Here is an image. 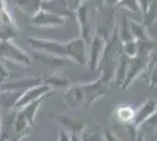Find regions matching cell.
<instances>
[{"label":"cell","instance_id":"obj_20","mask_svg":"<svg viewBox=\"0 0 157 141\" xmlns=\"http://www.w3.org/2000/svg\"><path fill=\"white\" fill-rule=\"evenodd\" d=\"M7 78H8V72H7V69L5 67L2 60L0 59V82H4Z\"/></svg>","mask_w":157,"mask_h":141},{"label":"cell","instance_id":"obj_2","mask_svg":"<svg viewBox=\"0 0 157 141\" xmlns=\"http://www.w3.org/2000/svg\"><path fill=\"white\" fill-rule=\"evenodd\" d=\"M0 59L21 66L32 65L29 55L22 48L15 45L13 40H0Z\"/></svg>","mask_w":157,"mask_h":141},{"label":"cell","instance_id":"obj_6","mask_svg":"<svg viewBox=\"0 0 157 141\" xmlns=\"http://www.w3.org/2000/svg\"><path fill=\"white\" fill-rule=\"evenodd\" d=\"M76 17H78L81 38L89 44L92 41V20H90V7L87 4H82L76 10Z\"/></svg>","mask_w":157,"mask_h":141},{"label":"cell","instance_id":"obj_21","mask_svg":"<svg viewBox=\"0 0 157 141\" xmlns=\"http://www.w3.org/2000/svg\"><path fill=\"white\" fill-rule=\"evenodd\" d=\"M103 139H105V141H120L117 135H115L110 131H105L103 132Z\"/></svg>","mask_w":157,"mask_h":141},{"label":"cell","instance_id":"obj_24","mask_svg":"<svg viewBox=\"0 0 157 141\" xmlns=\"http://www.w3.org/2000/svg\"><path fill=\"white\" fill-rule=\"evenodd\" d=\"M60 136H59V141H71V138L69 135L67 134V132L63 131V132H60Z\"/></svg>","mask_w":157,"mask_h":141},{"label":"cell","instance_id":"obj_15","mask_svg":"<svg viewBox=\"0 0 157 141\" xmlns=\"http://www.w3.org/2000/svg\"><path fill=\"white\" fill-rule=\"evenodd\" d=\"M46 84L49 85L52 88L54 87H67L71 85V81L69 79H67L62 75H59V74H52L47 78Z\"/></svg>","mask_w":157,"mask_h":141},{"label":"cell","instance_id":"obj_14","mask_svg":"<svg viewBox=\"0 0 157 141\" xmlns=\"http://www.w3.org/2000/svg\"><path fill=\"white\" fill-rule=\"evenodd\" d=\"M134 116H135V113L131 109L130 106H121V107H117V109H116V118L122 123L129 122L130 120L134 119Z\"/></svg>","mask_w":157,"mask_h":141},{"label":"cell","instance_id":"obj_17","mask_svg":"<svg viewBox=\"0 0 157 141\" xmlns=\"http://www.w3.org/2000/svg\"><path fill=\"white\" fill-rule=\"evenodd\" d=\"M118 37L122 42H125V41H129V38H130V32H129V24L127 21V18L123 17L122 18V22L118 27Z\"/></svg>","mask_w":157,"mask_h":141},{"label":"cell","instance_id":"obj_25","mask_svg":"<svg viewBox=\"0 0 157 141\" xmlns=\"http://www.w3.org/2000/svg\"><path fill=\"white\" fill-rule=\"evenodd\" d=\"M1 121H2V119H1V111H0V132H1Z\"/></svg>","mask_w":157,"mask_h":141},{"label":"cell","instance_id":"obj_4","mask_svg":"<svg viewBox=\"0 0 157 141\" xmlns=\"http://www.w3.org/2000/svg\"><path fill=\"white\" fill-rule=\"evenodd\" d=\"M81 88H82V93H83V106L89 107L98 98L103 96L105 94L107 84H105L101 79H98L94 82L81 85Z\"/></svg>","mask_w":157,"mask_h":141},{"label":"cell","instance_id":"obj_9","mask_svg":"<svg viewBox=\"0 0 157 141\" xmlns=\"http://www.w3.org/2000/svg\"><path fill=\"white\" fill-rule=\"evenodd\" d=\"M40 84H42V79L41 78H27V79H19L17 81H12V82H7V84H2L1 85V91H17V92H21L24 93L25 91L29 89V88L38 86Z\"/></svg>","mask_w":157,"mask_h":141},{"label":"cell","instance_id":"obj_22","mask_svg":"<svg viewBox=\"0 0 157 141\" xmlns=\"http://www.w3.org/2000/svg\"><path fill=\"white\" fill-rule=\"evenodd\" d=\"M67 1V4H68V6L72 8L73 11H76L78 7L81 6L83 2V0H66Z\"/></svg>","mask_w":157,"mask_h":141},{"label":"cell","instance_id":"obj_19","mask_svg":"<svg viewBox=\"0 0 157 141\" xmlns=\"http://www.w3.org/2000/svg\"><path fill=\"white\" fill-rule=\"evenodd\" d=\"M81 141H105V139L96 132H88L81 136Z\"/></svg>","mask_w":157,"mask_h":141},{"label":"cell","instance_id":"obj_10","mask_svg":"<svg viewBox=\"0 0 157 141\" xmlns=\"http://www.w3.org/2000/svg\"><path fill=\"white\" fill-rule=\"evenodd\" d=\"M63 102L68 107L78 108L83 106V93L81 85H75L63 94Z\"/></svg>","mask_w":157,"mask_h":141},{"label":"cell","instance_id":"obj_11","mask_svg":"<svg viewBox=\"0 0 157 141\" xmlns=\"http://www.w3.org/2000/svg\"><path fill=\"white\" fill-rule=\"evenodd\" d=\"M56 119H58V120L61 122V125H62L67 131H69L72 134L73 133H78V132H81V131L83 129V127H85V125H83L82 121L73 119V118L68 116V115L58 114L56 115Z\"/></svg>","mask_w":157,"mask_h":141},{"label":"cell","instance_id":"obj_18","mask_svg":"<svg viewBox=\"0 0 157 141\" xmlns=\"http://www.w3.org/2000/svg\"><path fill=\"white\" fill-rule=\"evenodd\" d=\"M122 48H123V52H124L127 57H135V54H136V44H135V41H125V42L122 44Z\"/></svg>","mask_w":157,"mask_h":141},{"label":"cell","instance_id":"obj_1","mask_svg":"<svg viewBox=\"0 0 157 141\" xmlns=\"http://www.w3.org/2000/svg\"><path fill=\"white\" fill-rule=\"evenodd\" d=\"M27 41L34 51H45L54 57L73 60L75 64L81 66H86L88 64L87 42L82 38L69 40L65 44L56 40L34 38V37H28Z\"/></svg>","mask_w":157,"mask_h":141},{"label":"cell","instance_id":"obj_7","mask_svg":"<svg viewBox=\"0 0 157 141\" xmlns=\"http://www.w3.org/2000/svg\"><path fill=\"white\" fill-rule=\"evenodd\" d=\"M90 42H92V45H90V51H89L90 53H89V58H88V66H89L90 71H96L100 66L107 40L100 35L94 34Z\"/></svg>","mask_w":157,"mask_h":141},{"label":"cell","instance_id":"obj_13","mask_svg":"<svg viewBox=\"0 0 157 141\" xmlns=\"http://www.w3.org/2000/svg\"><path fill=\"white\" fill-rule=\"evenodd\" d=\"M0 24L2 27L17 28L13 17H12V14L8 10L5 0H0Z\"/></svg>","mask_w":157,"mask_h":141},{"label":"cell","instance_id":"obj_3","mask_svg":"<svg viewBox=\"0 0 157 141\" xmlns=\"http://www.w3.org/2000/svg\"><path fill=\"white\" fill-rule=\"evenodd\" d=\"M51 92H53L52 87L49 85H47V84H40L38 86H34V87L29 88V89L25 91L24 93L20 95V98L15 102V105H14L13 109L19 111L21 108L26 107L27 105H29V104H32L34 101L44 98L45 95H47Z\"/></svg>","mask_w":157,"mask_h":141},{"label":"cell","instance_id":"obj_16","mask_svg":"<svg viewBox=\"0 0 157 141\" xmlns=\"http://www.w3.org/2000/svg\"><path fill=\"white\" fill-rule=\"evenodd\" d=\"M36 59H39L40 61L42 62H46V64H49L52 66H62V65H66L67 64V59L65 58H59V57H54L52 54H47V55H44V54L36 53L35 54Z\"/></svg>","mask_w":157,"mask_h":141},{"label":"cell","instance_id":"obj_5","mask_svg":"<svg viewBox=\"0 0 157 141\" xmlns=\"http://www.w3.org/2000/svg\"><path fill=\"white\" fill-rule=\"evenodd\" d=\"M31 24L38 27H58L65 25L67 19L58 14L48 12L46 10H40L34 17L31 18Z\"/></svg>","mask_w":157,"mask_h":141},{"label":"cell","instance_id":"obj_8","mask_svg":"<svg viewBox=\"0 0 157 141\" xmlns=\"http://www.w3.org/2000/svg\"><path fill=\"white\" fill-rule=\"evenodd\" d=\"M41 10H46L48 12L63 17L66 19L71 18L74 12L72 8L68 6L66 0H42Z\"/></svg>","mask_w":157,"mask_h":141},{"label":"cell","instance_id":"obj_12","mask_svg":"<svg viewBox=\"0 0 157 141\" xmlns=\"http://www.w3.org/2000/svg\"><path fill=\"white\" fill-rule=\"evenodd\" d=\"M17 4L20 11L32 18L41 10L42 0H17Z\"/></svg>","mask_w":157,"mask_h":141},{"label":"cell","instance_id":"obj_23","mask_svg":"<svg viewBox=\"0 0 157 141\" xmlns=\"http://www.w3.org/2000/svg\"><path fill=\"white\" fill-rule=\"evenodd\" d=\"M27 134H28V132H24V133H14V134L6 141H21Z\"/></svg>","mask_w":157,"mask_h":141},{"label":"cell","instance_id":"obj_26","mask_svg":"<svg viewBox=\"0 0 157 141\" xmlns=\"http://www.w3.org/2000/svg\"><path fill=\"white\" fill-rule=\"evenodd\" d=\"M0 91H1V87H0Z\"/></svg>","mask_w":157,"mask_h":141}]
</instances>
